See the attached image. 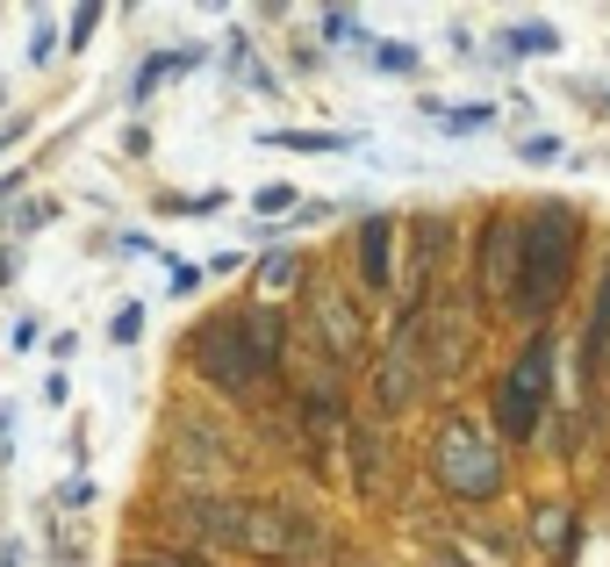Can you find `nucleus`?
<instances>
[{
	"label": "nucleus",
	"instance_id": "11",
	"mask_svg": "<svg viewBox=\"0 0 610 567\" xmlns=\"http://www.w3.org/2000/svg\"><path fill=\"white\" fill-rule=\"evenodd\" d=\"M316 151V159H324V151H353L359 144V130H258V151Z\"/></svg>",
	"mask_w": 610,
	"mask_h": 567
},
{
	"label": "nucleus",
	"instance_id": "22",
	"mask_svg": "<svg viewBox=\"0 0 610 567\" xmlns=\"http://www.w3.org/2000/svg\"><path fill=\"white\" fill-rule=\"evenodd\" d=\"M51 223H58V202H51V194H37V202L14 209V237H37V230H51Z\"/></svg>",
	"mask_w": 610,
	"mask_h": 567
},
{
	"label": "nucleus",
	"instance_id": "6",
	"mask_svg": "<svg viewBox=\"0 0 610 567\" xmlns=\"http://www.w3.org/2000/svg\"><path fill=\"white\" fill-rule=\"evenodd\" d=\"M417 381H431L417 366V316H403L395 324V338H388V352H380V374H374V395H380V409H409L417 403Z\"/></svg>",
	"mask_w": 610,
	"mask_h": 567
},
{
	"label": "nucleus",
	"instance_id": "25",
	"mask_svg": "<svg viewBox=\"0 0 610 567\" xmlns=\"http://www.w3.org/2000/svg\"><path fill=\"white\" fill-rule=\"evenodd\" d=\"M568 94H575V101H582V109H589V115H610V87L597 80V72H575V80H568Z\"/></svg>",
	"mask_w": 610,
	"mask_h": 567
},
{
	"label": "nucleus",
	"instance_id": "8",
	"mask_svg": "<svg viewBox=\"0 0 610 567\" xmlns=\"http://www.w3.org/2000/svg\"><path fill=\"white\" fill-rule=\"evenodd\" d=\"M309 295H316V316H331V324H316L324 352H331V360H359V352H366V316L331 281H309Z\"/></svg>",
	"mask_w": 610,
	"mask_h": 567
},
{
	"label": "nucleus",
	"instance_id": "13",
	"mask_svg": "<svg viewBox=\"0 0 610 567\" xmlns=\"http://www.w3.org/2000/svg\"><path fill=\"white\" fill-rule=\"evenodd\" d=\"M295 281H309V273H302V252H295V244H273V252H258V302L281 295V287H295Z\"/></svg>",
	"mask_w": 610,
	"mask_h": 567
},
{
	"label": "nucleus",
	"instance_id": "29",
	"mask_svg": "<svg viewBox=\"0 0 610 567\" xmlns=\"http://www.w3.org/2000/svg\"><path fill=\"white\" fill-rule=\"evenodd\" d=\"M37 338H43V316H14L8 345H14V352H37Z\"/></svg>",
	"mask_w": 610,
	"mask_h": 567
},
{
	"label": "nucleus",
	"instance_id": "21",
	"mask_svg": "<svg viewBox=\"0 0 610 567\" xmlns=\"http://www.w3.org/2000/svg\"><path fill=\"white\" fill-rule=\"evenodd\" d=\"M517 159H525V165H560V159H568V144H560L553 130H531V136H517Z\"/></svg>",
	"mask_w": 610,
	"mask_h": 567
},
{
	"label": "nucleus",
	"instance_id": "5",
	"mask_svg": "<svg viewBox=\"0 0 610 567\" xmlns=\"http://www.w3.org/2000/svg\"><path fill=\"white\" fill-rule=\"evenodd\" d=\"M517 259H525V223H517L510 209H496V216L481 223V237H475V287L488 302L517 295Z\"/></svg>",
	"mask_w": 610,
	"mask_h": 567
},
{
	"label": "nucleus",
	"instance_id": "28",
	"mask_svg": "<svg viewBox=\"0 0 610 567\" xmlns=\"http://www.w3.org/2000/svg\"><path fill=\"white\" fill-rule=\"evenodd\" d=\"M338 209H345V202H324V194H316V202H302L295 216H287V230H309V223H331V216H338Z\"/></svg>",
	"mask_w": 610,
	"mask_h": 567
},
{
	"label": "nucleus",
	"instance_id": "10",
	"mask_svg": "<svg viewBox=\"0 0 610 567\" xmlns=\"http://www.w3.org/2000/svg\"><path fill=\"white\" fill-rule=\"evenodd\" d=\"M223 65H231V72H237V80H244V87H252V94H266V101H273V94H281V87H287V80H281V72H273V65H266V58H258V43H252V37H244V29H231V43H223Z\"/></svg>",
	"mask_w": 610,
	"mask_h": 567
},
{
	"label": "nucleus",
	"instance_id": "34",
	"mask_svg": "<svg viewBox=\"0 0 610 567\" xmlns=\"http://www.w3.org/2000/svg\"><path fill=\"white\" fill-rule=\"evenodd\" d=\"M22 136H29V115H8V122H0V151L22 144Z\"/></svg>",
	"mask_w": 610,
	"mask_h": 567
},
{
	"label": "nucleus",
	"instance_id": "38",
	"mask_svg": "<svg viewBox=\"0 0 610 567\" xmlns=\"http://www.w3.org/2000/svg\"><path fill=\"white\" fill-rule=\"evenodd\" d=\"M0 122H8V80H0Z\"/></svg>",
	"mask_w": 610,
	"mask_h": 567
},
{
	"label": "nucleus",
	"instance_id": "4",
	"mask_svg": "<svg viewBox=\"0 0 610 567\" xmlns=\"http://www.w3.org/2000/svg\"><path fill=\"white\" fill-rule=\"evenodd\" d=\"M431 474H438V488H446V503H460V510H481V503H496L502 496V446L481 432V424H467V417H446L438 424V438H431Z\"/></svg>",
	"mask_w": 610,
	"mask_h": 567
},
{
	"label": "nucleus",
	"instance_id": "31",
	"mask_svg": "<svg viewBox=\"0 0 610 567\" xmlns=\"http://www.w3.org/2000/svg\"><path fill=\"white\" fill-rule=\"evenodd\" d=\"M14 424H22V409L0 403V459H14Z\"/></svg>",
	"mask_w": 610,
	"mask_h": 567
},
{
	"label": "nucleus",
	"instance_id": "36",
	"mask_svg": "<svg viewBox=\"0 0 610 567\" xmlns=\"http://www.w3.org/2000/svg\"><path fill=\"white\" fill-rule=\"evenodd\" d=\"M0 567H22V546H14V539L0 546Z\"/></svg>",
	"mask_w": 610,
	"mask_h": 567
},
{
	"label": "nucleus",
	"instance_id": "26",
	"mask_svg": "<svg viewBox=\"0 0 610 567\" xmlns=\"http://www.w3.org/2000/svg\"><path fill=\"white\" fill-rule=\"evenodd\" d=\"M101 0H87V8H72V37H65V51H87V43H94V29H101Z\"/></svg>",
	"mask_w": 610,
	"mask_h": 567
},
{
	"label": "nucleus",
	"instance_id": "17",
	"mask_svg": "<svg viewBox=\"0 0 610 567\" xmlns=\"http://www.w3.org/2000/svg\"><path fill=\"white\" fill-rule=\"evenodd\" d=\"M366 65L409 80V72H424V51H417V43H366Z\"/></svg>",
	"mask_w": 610,
	"mask_h": 567
},
{
	"label": "nucleus",
	"instance_id": "24",
	"mask_svg": "<svg viewBox=\"0 0 610 567\" xmlns=\"http://www.w3.org/2000/svg\"><path fill=\"white\" fill-rule=\"evenodd\" d=\"M109 338H115V345H136V338H144V302H115Z\"/></svg>",
	"mask_w": 610,
	"mask_h": 567
},
{
	"label": "nucleus",
	"instance_id": "37",
	"mask_svg": "<svg viewBox=\"0 0 610 567\" xmlns=\"http://www.w3.org/2000/svg\"><path fill=\"white\" fill-rule=\"evenodd\" d=\"M130 567H194V560H130Z\"/></svg>",
	"mask_w": 610,
	"mask_h": 567
},
{
	"label": "nucleus",
	"instance_id": "9",
	"mask_svg": "<svg viewBox=\"0 0 610 567\" xmlns=\"http://www.w3.org/2000/svg\"><path fill=\"white\" fill-rule=\"evenodd\" d=\"M560 51V22H510L496 29V51L488 65H517V58H553Z\"/></svg>",
	"mask_w": 610,
	"mask_h": 567
},
{
	"label": "nucleus",
	"instance_id": "12",
	"mask_svg": "<svg viewBox=\"0 0 610 567\" xmlns=\"http://www.w3.org/2000/svg\"><path fill=\"white\" fill-rule=\"evenodd\" d=\"M531 539H539V546H553V554L568 560V554H575V503H568V496L539 503V510H531Z\"/></svg>",
	"mask_w": 610,
	"mask_h": 567
},
{
	"label": "nucleus",
	"instance_id": "20",
	"mask_svg": "<svg viewBox=\"0 0 610 567\" xmlns=\"http://www.w3.org/2000/svg\"><path fill=\"white\" fill-rule=\"evenodd\" d=\"M159 266H173L165 273V287H173V302H187V295H202V281H209V266H194V259H180V252H165Z\"/></svg>",
	"mask_w": 610,
	"mask_h": 567
},
{
	"label": "nucleus",
	"instance_id": "18",
	"mask_svg": "<svg viewBox=\"0 0 610 567\" xmlns=\"http://www.w3.org/2000/svg\"><path fill=\"white\" fill-rule=\"evenodd\" d=\"M316 37H324V43H366V22L353 8H324V14H316Z\"/></svg>",
	"mask_w": 610,
	"mask_h": 567
},
{
	"label": "nucleus",
	"instance_id": "15",
	"mask_svg": "<svg viewBox=\"0 0 610 567\" xmlns=\"http://www.w3.org/2000/svg\"><path fill=\"white\" fill-rule=\"evenodd\" d=\"M173 72H180V65H173V51H144V58H136V72H130V94H122V101H130V109H144V101L159 94Z\"/></svg>",
	"mask_w": 610,
	"mask_h": 567
},
{
	"label": "nucleus",
	"instance_id": "1",
	"mask_svg": "<svg viewBox=\"0 0 610 567\" xmlns=\"http://www.w3.org/2000/svg\"><path fill=\"white\" fill-rule=\"evenodd\" d=\"M281 352H287V316L273 310V302H244V310H223V316H209V324L194 331L187 366H194V381H209L216 395L244 403V395L281 366Z\"/></svg>",
	"mask_w": 610,
	"mask_h": 567
},
{
	"label": "nucleus",
	"instance_id": "7",
	"mask_svg": "<svg viewBox=\"0 0 610 567\" xmlns=\"http://www.w3.org/2000/svg\"><path fill=\"white\" fill-rule=\"evenodd\" d=\"M395 223L388 209H374V216L359 223V237H353V259H359V287L366 295H395Z\"/></svg>",
	"mask_w": 610,
	"mask_h": 567
},
{
	"label": "nucleus",
	"instance_id": "23",
	"mask_svg": "<svg viewBox=\"0 0 610 567\" xmlns=\"http://www.w3.org/2000/svg\"><path fill=\"white\" fill-rule=\"evenodd\" d=\"M58 43H65V37H58V22H51V14H37V22H29V65H51Z\"/></svg>",
	"mask_w": 610,
	"mask_h": 567
},
{
	"label": "nucleus",
	"instance_id": "30",
	"mask_svg": "<svg viewBox=\"0 0 610 567\" xmlns=\"http://www.w3.org/2000/svg\"><path fill=\"white\" fill-rule=\"evenodd\" d=\"M122 159H151V130H144V122H130V130H122Z\"/></svg>",
	"mask_w": 610,
	"mask_h": 567
},
{
	"label": "nucleus",
	"instance_id": "3",
	"mask_svg": "<svg viewBox=\"0 0 610 567\" xmlns=\"http://www.w3.org/2000/svg\"><path fill=\"white\" fill-rule=\"evenodd\" d=\"M553 366H560L553 331H531V338L517 345V360L502 366L496 395H488V424H496V446H539L546 409H553Z\"/></svg>",
	"mask_w": 610,
	"mask_h": 567
},
{
	"label": "nucleus",
	"instance_id": "16",
	"mask_svg": "<svg viewBox=\"0 0 610 567\" xmlns=\"http://www.w3.org/2000/svg\"><path fill=\"white\" fill-rule=\"evenodd\" d=\"M159 216H223V209H231V194L223 188H209V194H159Z\"/></svg>",
	"mask_w": 610,
	"mask_h": 567
},
{
	"label": "nucleus",
	"instance_id": "19",
	"mask_svg": "<svg viewBox=\"0 0 610 567\" xmlns=\"http://www.w3.org/2000/svg\"><path fill=\"white\" fill-rule=\"evenodd\" d=\"M252 209H258V223H273V216H295V209H302V194L287 188V180H266V188L252 194Z\"/></svg>",
	"mask_w": 610,
	"mask_h": 567
},
{
	"label": "nucleus",
	"instance_id": "2",
	"mask_svg": "<svg viewBox=\"0 0 610 567\" xmlns=\"http://www.w3.org/2000/svg\"><path fill=\"white\" fill-rule=\"evenodd\" d=\"M525 259H517V316H525L531 331L553 324V310L568 302L575 287V266H582V209L575 202H531L525 216Z\"/></svg>",
	"mask_w": 610,
	"mask_h": 567
},
{
	"label": "nucleus",
	"instance_id": "27",
	"mask_svg": "<svg viewBox=\"0 0 610 567\" xmlns=\"http://www.w3.org/2000/svg\"><path fill=\"white\" fill-rule=\"evenodd\" d=\"M94 496H101V482H94V474H72V482L58 488V510H94Z\"/></svg>",
	"mask_w": 610,
	"mask_h": 567
},
{
	"label": "nucleus",
	"instance_id": "14",
	"mask_svg": "<svg viewBox=\"0 0 610 567\" xmlns=\"http://www.w3.org/2000/svg\"><path fill=\"white\" fill-rule=\"evenodd\" d=\"M417 115H431L438 122V130H488V122H496V101H475V109H446V101H438V94H424L417 101Z\"/></svg>",
	"mask_w": 610,
	"mask_h": 567
},
{
	"label": "nucleus",
	"instance_id": "32",
	"mask_svg": "<svg viewBox=\"0 0 610 567\" xmlns=\"http://www.w3.org/2000/svg\"><path fill=\"white\" fill-rule=\"evenodd\" d=\"M43 403H58V409H65V403H72V374H65V366H58V374H51V381H43Z\"/></svg>",
	"mask_w": 610,
	"mask_h": 567
},
{
	"label": "nucleus",
	"instance_id": "35",
	"mask_svg": "<svg viewBox=\"0 0 610 567\" xmlns=\"http://www.w3.org/2000/svg\"><path fill=\"white\" fill-rule=\"evenodd\" d=\"M14 194H22V173H0V209H8Z\"/></svg>",
	"mask_w": 610,
	"mask_h": 567
},
{
	"label": "nucleus",
	"instance_id": "33",
	"mask_svg": "<svg viewBox=\"0 0 610 567\" xmlns=\"http://www.w3.org/2000/svg\"><path fill=\"white\" fill-rule=\"evenodd\" d=\"M14 273H22V244H14V237H8V244H0V287H8V281H14Z\"/></svg>",
	"mask_w": 610,
	"mask_h": 567
}]
</instances>
